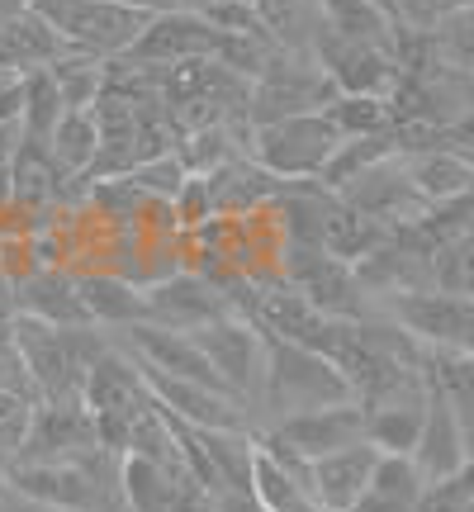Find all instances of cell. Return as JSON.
Segmentation results:
<instances>
[{
    "mask_svg": "<svg viewBox=\"0 0 474 512\" xmlns=\"http://www.w3.org/2000/svg\"><path fill=\"white\" fill-rule=\"evenodd\" d=\"M67 114L62 105V95H57L53 76L48 67H38V72L24 76V114H19V124H24V138H34V143H48V133L57 128V119Z\"/></svg>",
    "mask_w": 474,
    "mask_h": 512,
    "instance_id": "cell-34",
    "label": "cell"
},
{
    "mask_svg": "<svg viewBox=\"0 0 474 512\" xmlns=\"http://www.w3.org/2000/svg\"><path fill=\"white\" fill-rule=\"evenodd\" d=\"M337 86H332L323 67L304 53H280L271 57V67L252 81L247 91V124H275V119H294V114H323Z\"/></svg>",
    "mask_w": 474,
    "mask_h": 512,
    "instance_id": "cell-5",
    "label": "cell"
},
{
    "mask_svg": "<svg viewBox=\"0 0 474 512\" xmlns=\"http://www.w3.org/2000/svg\"><path fill=\"white\" fill-rule=\"evenodd\" d=\"M337 200L351 204L356 214H365V219H375L380 228H403V223H418L432 204L418 195V185L408 181V171H403L399 157H389V162H380L375 171H365V176H356V181L347 185V190H337Z\"/></svg>",
    "mask_w": 474,
    "mask_h": 512,
    "instance_id": "cell-15",
    "label": "cell"
},
{
    "mask_svg": "<svg viewBox=\"0 0 474 512\" xmlns=\"http://www.w3.org/2000/svg\"><path fill=\"white\" fill-rule=\"evenodd\" d=\"M34 0H0V19H15V15H24Z\"/></svg>",
    "mask_w": 474,
    "mask_h": 512,
    "instance_id": "cell-44",
    "label": "cell"
},
{
    "mask_svg": "<svg viewBox=\"0 0 474 512\" xmlns=\"http://www.w3.org/2000/svg\"><path fill=\"white\" fill-rule=\"evenodd\" d=\"M380 465V451L370 441H356V446H342L332 456L309 460V484L313 498L323 503V512H347L356 498L365 494V484Z\"/></svg>",
    "mask_w": 474,
    "mask_h": 512,
    "instance_id": "cell-21",
    "label": "cell"
},
{
    "mask_svg": "<svg viewBox=\"0 0 474 512\" xmlns=\"http://www.w3.org/2000/svg\"><path fill=\"white\" fill-rule=\"evenodd\" d=\"M114 5H128V10H138V15H162V10H181L176 0H114Z\"/></svg>",
    "mask_w": 474,
    "mask_h": 512,
    "instance_id": "cell-42",
    "label": "cell"
},
{
    "mask_svg": "<svg viewBox=\"0 0 474 512\" xmlns=\"http://www.w3.org/2000/svg\"><path fill=\"white\" fill-rule=\"evenodd\" d=\"M29 10L53 24L67 53H86L95 62H119L152 19L128 5H114V0H34Z\"/></svg>",
    "mask_w": 474,
    "mask_h": 512,
    "instance_id": "cell-2",
    "label": "cell"
},
{
    "mask_svg": "<svg viewBox=\"0 0 474 512\" xmlns=\"http://www.w3.org/2000/svg\"><path fill=\"white\" fill-rule=\"evenodd\" d=\"M76 290H81V304L91 313V323L105 332L133 328V323L147 318L143 290L114 271H76Z\"/></svg>",
    "mask_w": 474,
    "mask_h": 512,
    "instance_id": "cell-24",
    "label": "cell"
},
{
    "mask_svg": "<svg viewBox=\"0 0 474 512\" xmlns=\"http://www.w3.org/2000/svg\"><path fill=\"white\" fill-rule=\"evenodd\" d=\"M0 512H53V508H43V503H34V498H24L19 489H10V484H0Z\"/></svg>",
    "mask_w": 474,
    "mask_h": 512,
    "instance_id": "cell-41",
    "label": "cell"
},
{
    "mask_svg": "<svg viewBox=\"0 0 474 512\" xmlns=\"http://www.w3.org/2000/svg\"><path fill=\"white\" fill-rule=\"evenodd\" d=\"M171 209H176V223H181V233H195L200 223H209V219H214L209 181H204V176H185V185L176 190V200H171Z\"/></svg>",
    "mask_w": 474,
    "mask_h": 512,
    "instance_id": "cell-37",
    "label": "cell"
},
{
    "mask_svg": "<svg viewBox=\"0 0 474 512\" xmlns=\"http://www.w3.org/2000/svg\"><path fill=\"white\" fill-rule=\"evenodd\" d=\"M124 512H219V498L181 465L166 470L124 456Z\"/></svg>",
    "mask_w": 474,
    "mask_h": 512,
    "instance_id": "cell-14",
    "label": "cell"
},
{
    "mask_svg": "<svg viewBox=\"0 0 474 512\" xmlns=\"http://www.w3.org/2000/svg\"><path fill=\"white\" fill-rule=\"evenodd\" d=\"M204 24L209 29H219V34H266L261 29V19H256V10H252V0H214L209 10H204Z\"/></svg>",
    "mask_w": 474,
    "mask_h": 512,
    "instance_id": "cell-38",
    "label": "cell"
},
{
    "mask_svg": "<svg viewBox=\"0 0 474 512\" xmlns=\"http://www.w3.org/2000/svg\"><path fill=\"white\" fill-rule=\"evenodd\" d=\"M389 157H399V147H394V128H389V133H375V138H342V143L332 147L328 166L318 171V185H328L332 195H337V190H347L356 176L375 171V166L389 162Z\"/></svg>",
    "mask_w": 474,
    "mask_h": 512,
    "instance_id": "cell-29",
    "label": "cell"
},
{
    "mask_svg": "<svg viewBox=\"0 0 474 512\" xmlns=\"http://www.w3.org/2000/svg\"><path fill=\"white\" fill-rule=\"evenodd\" d=\"M24 147V124H0V171H10Z\"/></svg>",
    "mask_w": 474,
    "mask_h": 512,
    "instance_id": "cell-40",
    "label": "cell"
},
{
    "mask_svg": "<svg viewBox=\"0 0 474 512\" xmlns=\"http://www.w3.org/2000/svg\"><path fill=\"white\" fill-rule=\"evenodd\" d=\"M24 114V76H0V124H19Z\"/></svg>",
    "mask_w": 474,
    "mask_h": 512,
    "instance_id": "cell-39",
    "label": "cell"
},
{
    "mask_svg": "<svg viewBox=\"0 0 474 512\" xmlns=\"http://www.w3.org/2000/svg\"><path fill=\"white\" fill-rule=\"evenodd\" d=\"M223 34L209 29L200 15L190 10H162L143 24L138 43L124 53V62L138 67H181V62H200V57H219Z\"/></svg>",
    "mask_w": 474,
    "mask_h": 512,
    "instance_id": "cell-12",
    "label": "cell"
},
{
    "mask_svg": "<svg viewBox=\"0 0 474 512\" xmlns=\"http://www.w3.org/2000/svg\"><path fill=\"white\" fill-rule=\"evenodd\" d=\"M337 143L342 138H337V128L323 114H294V119H275V124L252 128L247 157L266 166L275 181H318V171L328 166Z\"/></svg>",
    "mask_w": 474,
    "mask_h": 512,
    "instance_id": "cell-4",
    "label": "cell"
},
{
    "mask_svg": "<svg viewBox=\"0 0 474 512\" xmlns=\"http://www.w3.org/2000/svg\"><path fill=\"white\" fill-rule=\"evenodd\" d=\"M427 380L437 384L446 403L456 408L465 446L474 456V356H456V351H427Z\"/></svg>",
    "mask_w": 474,
    "mask_h": 512,
    "instance_id": "cell-31",
    "label": "cell"
},
{
    "mask_svg": "<svg viewBox=\"0 0 474 512\" xmlns=\"http://www.w3.org/2000/svg\"><path fill=\"white\" fill-rule=\"evenodd\" d=\"M62 53H67V43L34 10H24L15 19H0V76H29Z\"/></svg>",
    "mask_w": 474,
    "mask_h": 512,
    "instance_id": "cell-23",
    "label": "cell"
},
{
    "mask_svg": "<svg viewBox=\"0 0 474 512\" xmlns=\"http://www.w3.org/2000/svg\"><path fill=\"white\" fill-rule=\"evenodd\" d=\"M128 181L143 190L147 200H176V190L185 185V162L176 157V152H162V157H147V162H138L133 171H124Z\"/></svg>",
    "mask_w": 474,
    "mask_h": 512,
    "instance_id": "cell-36",
    "label": "cell"
},
{
    "mask_svg": "<svg viewBox=\"0 0 474 512\" xmlns=\"http://www.w3.org/2000/svg\"><path fill=\"white\" fill-rule=\"evenodd\" d=\"M143 309H147L143 323H157V328H171V332H195L204 323L228 318L233 304L200 271H176V275H166V280H157V285H147Z\"/></svg>",
    "mask_w": 474,
    "mask_h": 512,
    "instance_id": "cell-13",
    "label": "cell"
},
{
    "mask_svg": "<svg viewBox=\"0 0 474 512\" xmlns=\"http://www.w3.org/2000/svg\"><path fill=\"white\" fill-rule=\"evenodd\" d=\"M190 342L200 347L209 370L223 380V389L247 403V418H252V399H256V389H261V361H266V337H261V328H252L247 318L228 313L219 323L195 328Z\"/></svg>",
    "mask_w": 474,
    "mask_h": 512,
    "instance_id": "cell-7",
    "label": "cell"
},
{
    "mask_svg": "<svg viewBox=\"0 0 474 512\" xmlns=\"http://www.w3.org/2000/svg\"><path fill=\"white\" fill-rule=\"evenodd\" d=\"M384 238H389V228H380L375 219L356 214L351 204H342L332 195L328 214H323V233H318V247H323V252L337 256V261H347V266H356V261L375 252Z\"/></svg>",
    "mask_w": 474,
    "mask_h": 512,
    "instance_id": "cell-28",
    "label": "cell"
},
{
    "mask_svg": "<svg viewBox=\"0 0 474 512\" xmlns=\"http://www.w3.org/2000/svg\"><path fill=\"white\" fill-rule=\"evenodd\" d=\"M176 5H181V10H190V15H204L214 0H176Z\"/></svg>",
    "mask_w": 474,
    "mask_h": 512,
    "instance_id": "cell-45",
    "label": "cell"
},
{
    "mask_svg": "<svg viewBox=\"0 0 474 512\" xmlns=\"http://www.w3.org/2000/svg\"><path fill=\"white\" fill-rule=\"evenodd\" d=\"M114 342L147 370H162V375H176V380H200V384L223 389V380L200 356V347L190 342V332H171V328H157V323H133V328L114 332Z\"/></svg>",
    "mask_w": 474,
    "mask_h": 512,
    "instance_id": "cell-18",
    "label": "cell"
},
{
    "mask_svg": "<svg viewBox=\"0 0 474 512\" xmlns=\"http://www.w3.org/2000/svg\"><path fill=\"white\" fill-rule=\"evenodd\" d=\"M48 152L67 176H91L95 152H100V119L95 110H67L48 133Z\"/></svg>",
    "mask_w": 474,
    "mask_h": 512,
    "instance_id": "cell-30",
    "label": "cell"
},
{
    "mask_svg": "<svg viewBox=\"0 0 474 512\" xmlns=\"http://www.w3.org/2000/svg\"><path fill=\"white\" fill-rule=\"evenodd\" d=\"M252 10L275 48L313 57V43L323 38V5L318 0H252Z\"/></svg>",
    "mask_w": 474,
    "mask_h": 512,
    "instance_id": "cell-25",
    "label": "cell"
},
{
    "mask_svg": "<svg viewBox=\"0 0 474 512\" xmlns=\"http://www.w3.org/2000/svg\"><path fill=\"white\" fill-rule=\"evenodd\" d=\"M48 76H53V86L67 110H95V100L105 95L110 62H95L86 53H62L48 62Z\"/></svg>",
    "mask_w": 474,
    "mask_h": 512,
    "instance_id": "cell-32",
    "label": "cell"
},
{
    "mask_svg": "<svg viewBox=\"0 0 474 512\" xmlns=\"http://www.w3.org/2000/svg\"><path fill=\"white\" fill-rule=\"evenodd\" d=\"M143 370L152 399L162 403L166 413L195 432H252V418H247V403L228 394V389H214V384L200 380H176V375H162V370Z\"/></svg>",
    "mask_w": 474,
    "mask_h": 512,
    "instance_id": "cell-9",
    "label": "cell"
},
{
    "mask_svg": "<svg viewBox=\"0 0 474 512\" xmlns=\"http://www.w3.org/2000/svg\"><path fill=\"white\" fill-rule=\"evenodd\" d=\"M209 181V200H214V219H242V214H256L280 195V185L261 162H252L247 152H237L233 162H223L219 171L204 176Z\"/></svg>",
    "mask_w": 474,
    "mask_h": 512,
    "instance_id": "cell-22",
    "label": "cell"
},
{
    "mask_svg": "<svg viewBox=\"0 0 474 512\" xmlns=\"http://www.w3.org/2000/svg\"><path fill=\"white\" fill-rule=\"evenodd\" d=\"M422 475L408 456H380L375 475L365 484V494L351 503L347 512H413L422 498Z\"/></svg>",
    "mask_w": 474,
    "mask_h": 512,
    "instance_id": "cell-27",
    "label": "cell"
},
{
    "mask_svg": "<svg viewBox=\"0 0 474 512\" xmlns=\"http://www.w3.org/2000/svg\"><path fill=\"white\" fill-rule=\"evenodd\" d=\"M323 119L337 128V138H375L394 128V110L384 95H332L323 105Z\"/></svg>",
    "mask_w": 474,
    "mask_h": 512,
    "instance_id": "cell-33",
    "label": "cell"
},
{
    "mask_svg": "<svg viewBox=\"0 0 474 512\" xmlns=\"http://www.w3.org/2000/svg\"><path fill=\"white\" fill-rule=\"evenodd\" d=\"M100 446L95 441V418L81 399H62V403H34L29 418H24V432H19L15 460L29 465V460H72L81 451Z\"/></svg>",
    "mask_w": 474,
    "mask_h": 512,
    "instance_id": "cell-10",
    "label": "cell"
},
{
    "mask_svg": "<svg viewBox=\"0 0 474 512\" xmlns=\"http://www.w3.org/2000/svg\"><path fill=\"white\" fill-rule=\"evenodd\" d=\"M347 399H351V384L342 380V370L332 366V361H323L309 347L266 337L261 389H256V399H252V432H266V427L294 418V413H313V408L347 403Z\"/></svg>",
    "mask_w": 474,
    "mask_h": 512,
    "instance_id": "cell-1",
    "label": "cell"
},
{
    "mask_svg": "<svg viewBox=\"0 0 474 512\" xmlns=\"http://www.w3.org/2000/svg\"><path fill=\"white\" fill-rule=\"evenodd\" d=\"M413 465H418L422 484H437V479H451L470 460V446H465V432H460L456 408L446 403L437 384L427 380V413H422V432L418 446H413Z\"/></svg>",
    "mask_w": 474,
    "mask_h": 512,
    "instance_id": "cell-19",
    "label": "cell"
},
{
    "mask_svg": "<svg viewBox=\"0 0 474 512\" xmlns=\"http://www.w3.org/2000/svg\"><path fill=\"white\" fill-rule=\"evenodd\" d=\"M313 62L323 67L337 95H384L394 91L399 81V67H394V53L389 48H370V43H347V38H332L323 29V38L313 43Z\"/></svg>",
    "mask_w": 474,
    "mask_h": 512,
    "instance_id": "cell-17",
    "label": "cell"
},
{
    "mask_svg": "<svg viewBox=\"0 0 474 512\" xmlns=\"http://www.w3.org/2000/svg\"><path fill=\"white\" fill-rule=\"evenodd\" d=\"M266 437H275L285 451H294L299 460H318L332 456L342 446L365 441V408L356 399L347 403H328V408H313V413H294V418L266 427Z\"/></svg>",
    "mask_w": 474,
    "mask_h": 512,
    "instance_id": "cell-16",
    "label": "cell"
},
{
    "mask_svg": "<svg viewBox=\"0 0 474 512\" xmlns=\"http://www.w3.org/2000/svg\"><path fill=\"white\" fill-rule=\"evenodd\" d=\"M280 280L299 290L309 299L318 313H328V318H347V323H361V318H375V299L361 290V280L351 271L347 261H337L328 256L323 247H294L285 242L280 247Z\"/></svg>",
    "mask_w": 474,
    "mask_h": 512,
    "instance_id": "cell-3",
    "label": "cell"
},
{
    "mask_svg": "<svg viewBox=\"0 0 474 512\" xmlns=\"http://www.w3.org/2000/svg\"><path fill=\"white\" fill-rule=\"evenodd\" d=\"M10 304H15V313L53 323V328H86L91 323L81 290H76V271H67V266L29 271L19 285H10Z\"/></svg>",
    "mask_w": 474,
    "mask_h": 512,
    "instance_id": "cell-20",
    "label": "cell"
},
{
    "mask_svg": "<svg viewBox=\"0 0 474 512\" xmlns=\"http://www.w3.org/2000/svg\"><path fill=\"white\" fill-rule=\"evenodd\" d=\"M427 34H432V48H437V57L446 67H460V72L474 76V0L456 5V10L441 19V24H432Z\"/></svg>",
    "mask_w": 474,
    "mask_h": 512,
    "instance_id": "cell-35",
    "label": "cell"
},
{
    "mask_svg": "<svg viewBox=\"0 0 474 512\" xmlns=\"http://www.w3.org/2000/svg\"><path fill=\"white\" fill-rule=\"evenodd\" d=\"M380 313L399 323L422 351H456L474 356V299L446 290H413L380 299Z\"/></svg>",
    "mask_w": 474,
    "mask_h": 512,
    "instance_id": "cell-6",
    "label": "cell"
},
{
    "mask_svg": "<svg viewBox=\"0 0 474 512\" xmlns=\"http://www.w3.org/2000/svg\"><path fill=\"white\" fill-rule=\"evenodd\" d=\"M422 413H427V394L375 403V408H365V441L380 456H413L422 432Z\"/></svg>",
    "mask_w": 474,
    "mask_h": 512,
    "instance_id": "cell-26",
    "label": "cell"
},
{
    "mask_svg": "<svg viewBox=\"0 0 474 512\" xmlns=\"http://www.w3.org/2000/svg\"><path fill=\"white\" fill-rule=\"evenodd\" d=\"M219 512H261L252 503V494H223L219 498Z\"/></svg>",
    "mask_w": 474,
    "mask_h": 512,
    "instance_id": "cell-43",
    "label": "cell"
},
{
    "mask_svg": "<svg viewBox=\"0 0 474 512\" xmlns=\"http://www.w3.org/2000/svg\"><path fill=\"white\" fill-rule=\"evenodd\" d=\"M247 494L261 512H323L309 484V460L285 451L275 437L256 432V456H252V484Z\"/></svg>",
    "mask_w": 474,
    "mask_h": 512,
    "instance_id": "cell-11",
    "label": "cell"
},
{
    "mask_svg": "<svg viewBox=\"0 0 474 512\" xmlns=\"http://www.w3.org/2000/svg\"><path fill=\"white\" fill-rule=\"evenodd\" d=\"M15 351H19V361H24V370H29V380H34L38 403L81 399L86 370L76 366L67 328H53V323H38V318L15 313Z\"/></svg>",
    "mask_w": 474,
    "mask_h": 512,
    "instance_id": "cell-8",
    "label": "cell"
}]
</instances>
